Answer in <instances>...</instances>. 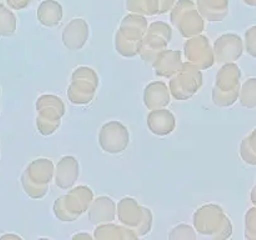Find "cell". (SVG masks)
Masks as SVG:
<instances>
[{
	"label": "cell",
	"instance_id": "1",
	"mask_svg": "<svg viewBox=\"0 0 256 240\" xmlns=\"http://www.w3.org/2000/svg\"><path fill=\"white\" fill-rule=\"evenodd\" d=\"M242 70L235 62H228L220 69L216 76L212 98L218 106H232L239 100Z\"/></svg>",
	"mask_w": 256,
	"mask_h": 240
},
{
	"label": "cell",
	"instance_id": "2",
	"mask_svg": "<svg viewBox=\"0 0 256 240\" xmlns=\"http://www.w3.org/2000/svg\"><path fill=\"white\" fill-rule=\"evenodd\" d=\"M172 22L184 36L200 34L204 30V22L198 12V6L192 0H180L175 5L172 14Z\"/></svg>",
	"mask_w": 256,
	"mask_h": 240
},
{
	"label": "cell",
	"instance_id": "3",
	"mask_svg": "<svg viewBox=\"0 0 256 240\" xmlns=\"http://www.w3.org/2000/svg\"><path fill=\"white\" fill-rule=\"evenodd\" d=\"M199 212L202 214V222H196L195 225L202 224V230H200L202 234L212 235L222 239L232 235V225L222 208L216 205H209L200 209Z\"/></svg>",
	"mask_w": 256,
	"mask_h": 240
},
{
	"label": "cell",
	"instance_id": "4",
	"mask_svg": "<svg viewBox=\"0 0 256 240\" xmlns=\"http://www.w3.org/2000/svg\"><path fill=\"white\" fill-rule=\"evenodd\" d=\"M244 50V42L236 34H225L215 42V55L219 62H235Z\"/></svg>",
	"mask_w": 256,
	"mask_h": 240
},
{
	"label": "cell",
	"instance_id": "5",
	"mask_svg": "<svg viewBox=\"0 0 256 240\" xmlns=\"http://www.w3.org/2000/svg\"><path fill=\"white\" fill-rule=\"evenodd\" d=\"M116 138L129 139V132H126V129L122 124L110 122V124H106L102 128V132H100V144L104 148L105 152L116 154V152H122L125 149L118 140H115Z\"/></svg>",
	"mask_w": 256,
	"mask_h": 240
},
{
	"label": "cell",
	"instance_id": "6",
	"mask_svg": "<svg viewBox=\"0 0 256 240\" xmlns=\"http://www.w3.org/2000/svg\"><path fill=\"white\" fill-rule=\"evenodd\" d=\"M89 36V25L84 19H74L62 32L65 46L72 50H79L84 46Z\"/></svg>",
	"mask_w": 256,
	"mask_h": 240
},
{
	"label": "cell",
	"instance_id": "7",
	"mask_svg": "<svg viewBox=\"0 0 256 240\" xmlns=\"http://www.w3.org/2000/svg\"><path fill=\"white\" fill-rule=\"evenodd\" d=\"M198 10L209 22H222L229 12V0H198Z\"/></svg>",
	"mask_w": 256,
	"mask_h": 240
},
{
	"label": "cell",
	"instance_id": "8",
	"mask_svg": "<svg viewBox=\"0 0 256 240\" xmlns=\"http://www.w3.org/2000/svg\"><path fill=\"white\" fill-rule=\"evenodd\" d=\"M39 22L45 26H56L62 19V8L55 0H45L40 4L38 10Z\"/></svg>",
	"mask_w": 256,
	"mask_h": 240
},
{
	"label": "cell",
	"instance_id": "9",
	"mask_svg": "<svg viewBox=\"0 0 256 240\" xmlns=\"http://www.w3.org/2000/svg\"><path fill=\"white\" fill-rule=\"evenodd\" d=\"M152 114L159 119V122H149L152 132L158 135L170 134L175 126V119L172 112H166V110H162V112H152Z\"/></svg>",
	"mask_w": 256,
	"mask_h": 240
},
{
	"label": "cell",
	"instance_id": "10",
	"mask_svg": "<svg viewBox=\"0 0 256 240\" xmlns=\"http://www.w3.org/2000/svg\"><path fill=\"white\" fill-rule=\"evenodd\" d=\"M126 8L135 14L149 15V16L159 14L160 12L159 0H128Z\"/></svg>",
	"mask_w": 256,
	"mask_h": 240
},
{
	"label": "cell",
	"instance_id": "11",
	"mask_svg": "<svg viewBox=\"0 0 256 240\" xmlns=\"http://www.w3.org/2000/svg\"><path fill=\"white\" fill-rule=\"evenodd\" d=\"M240 104L248 109L256 108V78H250L240 86Z\"/></svg>",
	"mask_w": 256,
	"mask_h": 240
},
{
	"label": "cell",
	"instance_id": "12",
	"mask_svg": "<svg viewBox=\"0 0 256 240\" xmlns=\"http://www.w3.org/2000/svg\"><path fill=\"white\" fill-rule=\"evenodd\" d=\"M240 156L246 164L256 166V129L242 140L240 145Z\"/></svg>",
	"mask_w": 256,
	"mask_h": 240
},
{
	"label": "cell",
	"instance_id": "13",
	"mask_svg": "<svg viewBox=\"0 0 256 240\" xmlns=\"http://www.w3.org/2000/svg\"><path fill=\"white\" fill-rule=\"evenodd\" d=\"M155 99H162L165 104H169V92H168L166 85L164 82H154L149 85L145 92V104L146 106H152Z\"/></svg>",
	"mask_w": 256,
	"mask_h": 240
},
{
	"label": "cell",
	"instance_id": "14",
	"mask_svg": "<svg viewBox=\"0 0 256 240\" xmlns=\"http://www.w3.org/2000/svg\"><path fill=\"white\" fill-rule=\"evenodd\" d=\"M16 29L15 15L8 8L0 4V35H12Z\"/></svg>",
	"mask_w": 256,
	"mask_h": 240
},
{
	"label": "cell",
	"instance_id": "15",
	"mask_svg": "<svg viewBox=\"0 0 256 240\" xmlns=\"http://www.w3.org/2000/svg\"><path fill=\"white\" fill-rule=\"evenodd\" d=\"M245 238L256 240V206L248 210L245 215Z\"/></svg>",
	"mask_w": 256,
	"mask_h": 240
},
{
	"label": "cell",
	"instance_id": "16",
	"mask_svg": "<svg viewBox=\"0 0 256 240\" xmlns=\"http://www.w3.org/2000/svg\"><path fill=\"white\" fill-rule=\"evenodd\" d=\"M244 49L246 50L248 54L256 58V25L249 28L245 32L244 40Z\"/></svg>",
	"mask_w": 256,
	"mask_h": 240
},
{
	"label": "cell",
	"instance_id": "17",
	"mask_svg": "<svg viewBox=\"0 0 256 240\" xmlns=\"http://www.w3.org/2000/svg\"><path fill=\"white\" fill-rule=\"evenodd\" d=\"M8 4L10 5V8L15 10H20V9H24V8L29 6L34 0H6Z\"/></svg>",
	"mask_w": 256,
	"mask_h": 240
},
{
	"label": "cell",
	"instance_id": "18",
	"mask_svg": "<svg viewBox=\"0 0 256 240\" xmlns=\"http://www.w3.org/2000/svg\"><path fill=\"white\" fill-rule=\"evenodd\" d=\"M175 2H176V0H159V4H160L159 14H164V12H169V10L174 6Z\"/></svg>",
	"mask_w": 256,
	"mask_h": 240
},
{
	"label": "cell",
	"instance_id": "19",
	"mask_svg": "<svg viewBox=\"0 0 256 240\" xmlns=\"http://www.w3.org/2000/svg\"><path fill=\"white\" fill-rule=\"evenodd\" d=\"M250 198H252V204H254L255 206H256V182H255L254 188H252V194H250Z\"/></svg>",
	"mask_w": 256,
	"mask_h": 240
},
{
	"label": "cell",
	"instance_id": "20",
	"mask_svg": "<svg viewBox=\"0 0 256 240\" xmlns=\"http://www.w3.org/2000/svg\"><path fill=\"white\" fill-rule=\"evenodd\" d=\"M244 2L249 6H255L256 8V0H244Z\"/></svg>",
	"mask_w": 256,
	"mask_h": 240
},
{
	"label": "cell",
	"instance_id": "21",
	"mask_svg": "<svg viewBox=\"0 0 256 240\" xmlns=\"http://www.w3.org/2000/svg\"><path fill=\"white\" fill-rule=\"evenodd\" d=\"M76 238H86V239H90V235H88V234H80V235H75L74 236V239H76Z\"/></svg>",
	"mask_w": 256,
	"mask_h": 240
},
{
	"label": "cell",
	"instance_id": "22",
	"mask_svg": "<svg viewBox=\"0 0 256 240\" xmlns=\"http://www.w3.org/2000/svg\"><path fill=\"white\" fill-rule=\"evenodd\" d=\"M2 238H15V239H20V236H18V235H4Z\"/></svg>",
	"mask_w": 256,
	"mask_h": 240
},
{
	"label": "cell",
	"instance_id": "23",
	"mask_svg": "<svg viewBox=\"0 0 256 240\" xmlns=\"http://www.w3.org/2000/svg\"><path fill=\"white\" fill-rule=\"evenodd\" d=\"M2 2H5V0H0V4H2Z\"/></svg>",
	"mask_w": 256,
	"mask_h": 240
}]
</instances>
